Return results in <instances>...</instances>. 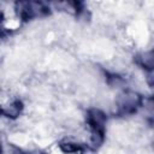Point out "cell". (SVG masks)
<instances>
[{
    "label": "cell",
    "mask_w": 154,
    "mask_h": 154,
    "mask_svg": "<svg viewBox=\"0 0 154 154\" xmlns=\"http://www.w3.org/2000/svg\"><path fill=\"white\" fill-rule=\"evenodd\" d=\"M85 120H87V124L91 131L90 143L94 148H97L101 146V143L105 140L107 116L105 114L103 111H101L99 108H90L87 111Z\"/></svg>",
    "instance_id": "1"
},
{
    "label": "cell",
    "mask_w": 154,
    "mask_h": 154,
    "mask_svg": "<svg viewBox=\"0 0 154 154\" xmlns=\"http://www.w3.org/2000/svg\"><path fill=\"white\" fill-rule=\"evenodd\" d=\"M14 10L23 22L45 17L51 13L49 6L42 1H17L14 4Z\"/></svg>",
    "instance_id": "2"
},
{
    "label": "cell",
    "mask_w": 154,
    "mask_h": 154,
    "mask_svg": "<svg viewBox=\"0 0 154 154\" xmlns=\"http://www.w3.org/2000/svg\"><path fill=\"white\" fill-rule=\"evenodd\" d=\"M143 96L136 91L124 90L122 91L116 101L117 114L118 116H131L136 113L143 103Z\"/></svg>",
    "instance_id": "3"
},
{
    "label": "cell",
    "mask_w": 154,
    "mask_h": 154,
    "mask_svg": "<svg viewBox=\"0 0 154 154\" xmlns=\"http://www.w3.org/2000/svg\"><path fill=\"white\" fill-rule=\"evenodd\" d=\"M23 108H24L23 102L19 99H16L12 102H10L7 106H4L1 112H2V114L5 117H7L10 119H16L17 117H19V114L22 113Z\"/></svg>",
    "instance_id": "4"
},
{
    "label": "cell",
    "mask_w": 154,
    "mask_h": 154,
    "mask_svg": "<svg viewBox=\"0 0 154 154\" xmlns=\"http://www.w3.org/2000/svg\"><path fill=\"white\" fill-rule=\"evenodd\" d=\"M136 61L146 71L154 70V48L150 49V51H148V52H144V53L138 54L137 58H136Z\"/></svg>",
    "instance_id": "5"
},
{
    "label": "cell",
    "mask_w": 154,
    "mask_h": 154,
    "mask_svg": "<svg viewBox=\"0 0 154 154\" xmlns=\"http://www.w3.org/2000/svg\"><path fill=\"white\" fill-rule=\"evenodd\" d=\"M142 108L144 109V116H146L147 122L150 125H154V96L144 97Z\"/></svg>",
    "instance_id": "6"
},
{
    "label": "cell",
    "mask_w": 154,
    "mask_h": 154,
    "mask_svg": "<svg viewBox=\"0 0 154 154\" xmlns=\"http://www.w3.org/2000/svg\"><path fill=\"white\" fill-rule=\"evenodd\" d=\"M59 148L65 154H82L85 149L82 144L75 143V142H69V141L67 142H60Z\"/></svg>",
    "instance_id": "7"
},
{
    "label": "cell",
    "mask_w": 154,
    "mask_h": 154,
    "mask_svg": "<svg viewBox=\"0 0 154 154\" xmlns=\"http://www.w3.org/2000/svg\"><path fill=\"white\" fill-rule=\"evenodd\" d=\"M146 82L149 87L154 88V70H149L146 73Z\"/></svg>",
    "instance_id": "8"
}]
</instances>
